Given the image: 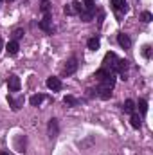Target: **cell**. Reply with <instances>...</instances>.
Here are the masks:
<instances>
[{
  "label": "cell",
  "instance_id": "cell-9",
  "mask_svg": "<svg viewBox=\"0 0 153 155\" xmlns=\"http://www.w3.org/2000/svg\"><path fill=\"white\" fill-rule=\"evenodd\" d=\"M110 76H112V72H110L108 69H105V67H101V69H99V71L96 72V79H97L99 83H101L103 79H106V78H110Z\"/></svg>",
  "mask_w": 153,
  "mask_h": 155
},
{
  "label": "cell",
  "instance_id": "cell-6",
  "mask_svg": "<svg viewBox=\"0 0 153 155\" xmlns=\"http://www.w3.org/2000/svg\"><path fill=\"white\" fill-rule=\"evenodd\" d=\"M5 51H7V54H9V56H16V54H18V51H20V45H18V41H16V40L9 41V43L5 45Z\"/></svg>",
  "mask_w": 153,
  "mask_h": 155
},
{
  "label": "cell",
  "instance_id": "cell-20",
  "mask_svg": "<svg viewBox=\"0 0 153 155\" xmlns=\"http://www.w3.org/2000/svg\"><path fill=\"white\" fill-rule=\"evenodd\" d=\"M139 110H141L142 116L148 114V101H146V99H139Z\"/></svg>",
  "mask_w": 153,
  "mask_h": 155
},
{
  "label": "cell",
  "instance_id": "cell-2",
  "mask_svg": "<svg viewBox=\"0 0 153 155\" xmlns=\"http://www.w3.org/2000/svg\"><path fill=\"white\" fill-rule=\"evenodd\" d=\"M77 67H79L77 60H76V58H70V60L67 61V65L63 67V74H65V76H70V74H74V72L77 71Z\"/></svg>",
  "mask_w": 153,
  "mask_h": 155
},
{
  "label": "cell",
  "instance_id": "cell-29",
  "mask_svg": "<svg viewBox=\"0 0 153 155\" xmlns=\"http://www.w3.org/2000/svg\"><path fill=\"white\" fill-rule=\"evenodd\" d=\"M5 2H13V0H5Z\"/></svg>",
  "mask_w": 153,
  "mask_h": 155
},
{
  "label": "cell",
  "instance_id": "cell-11",
  "mask_svg": "<svg viewBox=\"0 0 153 155\" xmlns=\"http://www.w3.org/2000/svg\"><path fill=\"white\" fill-rule=\"evenodd\" d=\"M43 99H45L43 94H34V96H31L29 103H31V107H40V105L43 103Z\"/></svg>",
  "mask_w": 153,
  "mask_h": 155
},
{
  "label": "cell",
  "instance_id": "cell-14",
  "mask_svg": "<svg viewBox=\"0 0 153 155\" xmlns=\"http://www.w3.org/2000/svg\"><path fill=\"white\" fill-rule=\"evenodd\" d=\"M97 92H99V97H101V99H110V96H112V88H105V87H101V85H99Z\"/></svg>",
  "mask_w": 153,
  "mask_h": 155
},
{
  "label": "cell",
  "instance_id": "cell-12",
  "mask_svg": "<svg viewBox=\"0 0 153 155\" xmlns=\"http://www.w3.org/2000/svg\"><path fill=\"white\" fill-rule=\"evenodd\" d=\"M7 101H9V105H11V108H13V110H18V108H20V107L24 105V97H18V99H13V97L9 96V97H7Z\"/></svg>",
  "mask_w": 153,
  "mask_h": 155
},
{
  "label": "cell",
  "instance_id": "cell-19",
  "mask_svg": "<svg viewBox=\"0 0 153 155\" xmlns=\"http://www.w3.org/2000/svg\"><path fill=\"white\" fill-rule=\"evenodd\" d=\"M63 103H65L67 107H77V99L74 96H65V97H63Z\"/></svg>",
  "mask_w": 153,
  "mask_h": 155
},
{
  "label": "cell",
  "instance_id": "cell-21",
  "mask_svg": "<svg viewBox=\"0 0 153 155\" xmlns=\"http://www.w3.org/2000/svg\"><path fill=\"white\" fill-rule=\"evenodd\" d=\"M40 9H41V11L47 15V13L50 11V2H49V0H41V4H40Z\"/></svg>",
  "mask_w": 153,
  "mask_h": 155
},
{
  "label": "cell",
  "instance_id": "cell-4",
  "mask_svg": "<svg viewBox=\"0 0 153 155\" xmlns=\"http://www.w3.org/2000/svg\"><path fill=\"white\" fill-rule=\"evenodd\" d=\"M20 87H22V83H20V78L18 76H9L7 79V88H9V92H18L20 90Z\"/></svg>",
  "mask_w": 153,
  "mask_h": 155
},
{
  "label": "cell",
  "instance_id": "cell-1",
  "mask_svg": "<svg viewBox=\"0 0 153 155\" xmlns=\"http://www.w3.org/2000/svg\"><path fill=\"white\" fill-rule=\"evenodd\" d=\"M117 61H119V58H117L115 52H106L105 54V60H103V67L108 69L110 72H114L115 67H117Z\"/></svg>",
  "mask_w": 153,
  "mask_h": 155
},
{
  "label": "cell",
  "instance_id": "cell-26",
  "mask_svg": "<svg viewBox=\"0 0 153 155\" xmlns=\"http://www.w3.org/2000/svg\"><path fill=\"white\" fill-rule=\"evenodd\" d=\"M63 11H65V15H69V16H70V15H74V13H72V9H70V4H69V5H65V9H63Z\"/></svg>",
  "mask_w": 153,
  "mask_h": 155
},
{
  "label": "cell",
  "instance_id": "cell-22",
  "mask_svg": "<svg viewBox=\"0 0 153 155\" xmlns=\"http://www.w3.org/2000/svg\"><path fill=\"white\" fill-rule=\"evenodd\" d=\"M79 18H81L83 22H90V20H92V13H88V11H81V13H79Z\"/></svg>",
  "mask_w": 153,
  "mask_h": 155
},
{
  "label": "cell",
  "instance_id": "cell-24",
  "mask_svg": "<svg viewBox=\"0 0 153 155\" xmlns=\"http://www.w3.org/2000/svg\"><path fill=\"white\" fill-rule=\"evenodd\" d=\"M22 36H24V31H22V29H16V31L13 33V38L16 40V41H18V38H22Z\"/></svg>",
  "mask_w": 153,
  "mask_h": 155
},
{
  "label": "cell",
  "instance_id": "cell-23",
  "mask_svg": "<svg viewBox=\"0 0 153 155\" xmlns=\"http://www.w3.org/2000/svg\"><path fill=\"white\" fill-rule=\"evenodd\" d=\"M141 20H142V22H146V24H148V22H151V20H153L151 13H150V11H144V13L141 15Z\"/></svg>",
  "mask_w": 153,
  "mask_h": 155
},
{
  "label": "cell",
  "instance_id": "cell-3",
  "mask_svg": "<svg viewBox=\"0 0 153 155\" xmlns=\"http://www.w3.org/2000/svg\"><path fill=\"white\" fill-rule=\"evenodd\" d=\"M47 87H49L52 92H58V90H61L63 83H61V79H60V78L50 76V78H47Z\"/></svg>",
  "mask_w": 153,
  "mask_h": 155
},
{
  "label": "cell",
  "instance_id": "cell-27",
  "mask_svg": "<svg viewBox=\"0 0 153 155\" xmlns=\"http://www.w3.org/2000/svg\"><path fill=\"white\" fill-rule=\"evenodd\" d=\"M2 49H4V41L0 40V52H2Z\"/></svg>",
  "mask_w": 153,
  "mask_h": 155
},
{
  "label": "cell",
  "instance_id": "cell-28",
  "mask_svg": "<svg viewBox=\"0 0 153 155\" xmlns=\"http://www.w3.org/2000/svg\"><path fill=\"white\" fill-rule=\"evenodd\" d=\"M0 155H9L7 152H0Z\"/></svg>",
  "mask_w": 153,
  "mask_h": 155
},
{
  "label": "cell",
  "instance_id": "cell-16",
  "mask_svg": "<svg viewBox=\"0 0 153 155\" xmlns=\"http://www.w3.org/2000/svg\"><path fill=\"white\" fill-rule=\"evenodd\" d=\"M130 124L133 126V128H141V124H142V121H141V117H139V114H132V117H130Z\"/></svg>",
  "mask_w": 153,
  "mask_h": 155
},
{
  "label": "cell",
  "instance_id": "cell-8",
  "mask_svg": "<svg viewBox=\"0 0 153 155\" xmlns=\"http://www.w3.org/2000/svg\"><path fill=\"white\" fill-rule=\"evenodd\" d=\"M58 132H60V128H58V119H50V121H49V137H56Z\"/></svg>",
  "mask_w": 153,
  "mask_h": 155
},
{
  "label": "cell",
  "instance_id": "cell-10",
  "mask_svg": "<svg viewBox=\"0 0 153 155\" xmlns=\"http://www.w3.org/2000/svg\"><path fill=\"white\" fill-rule=\"evenodd\" d=\"M50 22H52V20H50V15L47 13V15L43 16V20L40 22V29H41V31H47V33H49V31H50Z\"/></svg>",
  "mask_w": 153,
  "mask_h": 155
},
{
  "label": "cell",
  "instance_id": "cell-25",
  "mask_svg": "<svg viewBox=\"0 0 153 155\" xmlns=\"http://www.w3.org/2000/svg\"><path fill=\"white\" fill-rule=\"evenodd\" d=\"M150 49H151L150 45H144V47H142V54H144L146 58H150Z\"/></svg>",
  "mask_w": 153,
  "mask_h": 155
},
{
  "label": "cell",
  "instance_id": "cell-5",
  "mask_svg": "<svg viewBox=\"0 0 153 155\" xmlns=\"http://www.w3.org/2000/svg\"><path fill=\"white\" fill-rule=\"evenodd\" d=\"M112 7H114L117 13H126V11H128L126 0H112Z\"/></svg>",
  "mask_w": 153,
  "mask_h": 155
},
{
  "label": "cell",
  "instance_id": "cell-7",
  "mask_svg": "<svg viewBox=\"0 0 153 155\" xmlns=\"http://www.w3.org/2000/svg\"><path fill=\"white\" fill-rule=\"evenodd\" d=\"M117 41H119V45H121L122 49H130V45H132L130 36L124 35V33H119V35H117Z\"/></svg>",
  "mask_w": 153,
  "mask_h": 155
},
{
  "label": "cell",
  "instance_id": "cell-18",
  "mask_svg": "<svg viewBox=\"0 0 153 155\" xmlns=\"http://www.w3.org/2000/svg\"><path fill=\"white\" fill-rule=\"evenodd\" d=\"M83 9L94 15V11H96V5H94V0H83Z\"/></svg>",
  "mask_w": 153,
  "mask_h": 155
},
{
  "label": "cell",
  "instance_id": "cell-13",
  "mask_svg": "<svg viewBox=\"0 0 153 155\" xmlns=\"http://www.w3.org/2000/svg\"><path fill=\"white\" fill-rule=\"evenodd\" d=\"M122 110H124L126 114H133V110H135V101H133V99H126L124 105H122Z\"/></svg>",
  "mask_w": 153,
  "mask_h": 155
},
{
  "label": "cell",
  "instance_id": "cell-15",
  "mask_svg": "<svg viewBox=\"0 0 153 155\" xmlns=\"http://www.w3.org/2000/svg\"><path fill=\"white\" fill-rule=\"evenodd\" d=\"M86 45H88V49H90V51H97V49H99V45H101V41H99L97 36H94V38H90L88 41H86Z\"/></svg>",
  "mask_w": 153,
  "mask_h": 155
},
{
  "label": "cell",
  "instance_id": "cell-17",
  "mask_svg": "<svg viewBox=\"0 0 153 155\" xmlns=\"http://www.w3.org/2000/svg\"><path fill=\"white\" fill-rule=\"evenodd\" d=\"M70 9H72V13H74V15H79L81 11H85V9H83V4H81L79 0H74V2L70 4Z\"/></svg>",
  "mask_w": 153,
  "mask_h": 155
}]
</instances>
